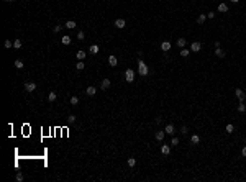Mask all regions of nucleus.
Returning <instances> with one entry per match:
<instances>
[{
	"instance_id": "1",
	"label": "nucleus",
	"mask_w": 246,
	"mask_h": 182,
	"mask_svg": "<svg viewBox=\"0 0 246 182\" xmlns=\"http://www.w3.org/2000/svg\"><path fill=\"white\" fill-rule=\"evenodd\" d=\"M138 72H140L141 77H146V76L149 74V69H148V66L143 62V59H140V61H138Z\"/></svg>"
},
{
	"instance_id": "2",
	"label": "nucleus",
	"mask_w": 246,
	"mask_h": 182,
	"mask_svg": "<svg viewBox=\"0 0 246 182\" xmlns=\"http://www.w3.org/2000/svg\"><path fill=\"white\" fill-rule=\"evenodd\" d=\"M125 79H126L128 84H131L135 80V71L133 69H126V71H125Z\"/></svg>"
},
{
	"instance_id": "3",
	"label": "nucleus",
	"mask_w": 246,
	"mask_h": 182,
	"mask_svg": "<svg viewBox=\"0 0 246 182\" xmlns=\"http://www.w3.org/2000/svg\"><path fill=\"white\" fill-rule=\"evenodd\" d=\"M200 49H202V43H200V41H192V44H190V51H192V52H199Z\"/></svg>"
},
{
	"instance_id": "4",
	"label": "nucleus",
	"mask_w": 246,
	"mask_h": 182,
	"mask_svg": "<svg viewBox=\"0 0 246 182\" xmlns=\"http://www.w3.org/2000/svg\"><path fill=\"white\" fill-rule=\"evenodd\" d=\"M235 95H236L241 102H244V100H246V94H244V90H241V89H236V90H235Z\"/></svg>"
},
{
	"instance_id": "5",
	"label": "nucleus",
	"mask_w": 246,
	"mask_h": 182,
	"mask_svg": "<svg viewBox=\"0 0 246 182\" xmlns=\"http://www.w3.org/2000/svg\"><path fill=\"white\" fill-rule=\"evenodd\" d=\"M100 89H102V90H108L110 89V79H102V82H100Z\"/></svg>"
},
{
	"instance_id": "6",
	"label": "nucleus",
	"mask_w": 246,
	"mask_h": 182,
	"mask_svg": "<svg viewBox=\"0 0 246 182\" xmlns=\"http://www.w3.org/2000/svg\"><path fill=\"white\" fill-rule=\"evenodd\" d=\"M25 90H26V92H34V90H36V84L26 82V84H25Z\"/></svg>"
},
{
	"instance_id": "7",
	"label": "nucleus",
	"mask_w": 246,
	"mask_h": 182,
	"mask_svg": "<svg viewBox=\"0 0 246 182\" xmlns=\"http://www.w3.org/2000/svg\"><path fill=\"white\" fill-rule=\"evenodd\" d=\"M161 153L164 156H169V154H171V146H169V144H162L161 146Z\"/></svg>"
},
{
	"instance_id": "8",
	"label": "nucleus",
	"mask_w": 246,
	"mask_h": 182,
	"mask_svg": "<svg viewBox=\"0 0 246 182\" xmlns=\"http://www.w3.org/2000/svg\"><path fill=\"white\" fill-rule=\"evenodd\" d=\"M125 25H126V22H125L123 18H118V20H115V26L118 28V30H122V28H125Z\"/></svg>"
},
{
	"instance_id": "9",
	"label": "nucleus",
	"mask_w": 246,
	"mask_h": 182,
	"mask_svg": "<svg viewBox=\"0 0 246 182\" xmlns=\"http://www.w3.org/2000/svg\"><path fill=\"white\" fill-rule=\"evenodd\" d=\"M108 64L112 66V67H115V66L118 64V59H117V58H115L113 54H112V56H108Z\"/></svg>"
},
{
	"instance_id": "10",
	"label": "nucleus",
	"mask_w": 246,
	"mask_h": 182,
	"mask_svg": "<svg viewBox=\"0 0 246 182\" xmlns=\"http://www.w3.org/2000/svg\"><path fill=\"white\" fill-rule=\"evenodd\" d=\"M161 49L164 52H167L169 49H171V43H169V41H162V43H161Z\"/></svg>"
},
{
	"instance_id": "11",
	"label": "nucleus",
	"mask_w": 246,
	"mask_h": 182,
	"mask_svg": "<svg viewBox=\"0 0 246 182\" xmlns=\"http://www.w3.org/2000/svg\"><path fill=\"white\" fill-rule=\"evenodd\" d=\"M205 20H207V15H205V13H200V15L197 16V23H199V25H203V23H205Z\"/></svg>"
},
{
	"instance_id": "12",
	"label": "nucleus",
	"mask_w": 246,
	"mask_h": 182,
	"mask_svg": "<svg viewBox=\"0 0 246 182\" xmlns=\"http://www.w3.org/2000/svg\"><path fill=\"white\" fill-rule=\"evenodd\" d=\"M166 133H167V135H174V125L172 123H167L166 125V130H164Z\"/></svg>"
},
{
	"instance_id": "13",
	"label": "nucleus",
	"mask_w": 246,
	"mask_h": 182,
	"mask_svg": "<svg viewBox=\"0 0 246 182\" xmlns=\"http://www.w3.org/2000/svg\"><path fill=\"white\" fill-rule=\"evenodd\" d=\"M85 94L92 97V95H95V94H97V89H95L93 85H90V87H87V90H85Z\"/></svg>"
},
{
	"instance_id": "14",
	"label": "nucleus",
	"mask_w": 246,
	"mask_h": 182,
	"mask_svg": "<svg viewBox=\"0 0 246 182\" xmlns=\"http://www.w3.org/2000/svg\"><path fill=\"white\" fill-rule=\"evenodd\" d=\"M190 143H192V144H199V143H200V136L199 135H192V136H190Z\"/></svg>"
},
{
	"instance_id": "15",
	"label": "nucleus",
	"mask_w": 246,
	"mask_h": 182,
	"mask_svg": "<svg viewBox=\"0 0 246 182\" xmlns=\"http://www.w3.org/2000/svg\"><path fill=\"white\" fill-rule=\"evenodd\" d=\"M85 56H87V54H85V51H77V52H75V58H77L79 61H84Z\"/></svg>"
},
{
	"instance_id": "16",
	"label": "nucleus",
	"mask_w": 246,
	"mask_h": 182,
	"mask_svg": "<svg viewBox=\"0 0 246 182\" xmlns=\"http://www.w3.org/2000/svg\"><path fill=\"white\" fill-rule=\"evenodd\" d=\"M99 51H100V48L97 46V44H92V46L89 48V52H90V54H97Z\"/></svg>"
},
{
	"instance_id": "17",
	"label": "nucleus",
	"mask_w": 246,
	"mask_h": 182,
	"mask_svg": "<svg viewBox=\"0 0 246 182\" xmlns=\"http://www.w3.org/2000/svg\"><path fill=\"white\" fill-rule=\"evenodd\" d=\"M218 12L226 13L228 12V5H226V3H220V5H218Z\"/></svg>"
},
{
	"instance_id": "18",
	"label": "nucleus",
	"mask_w": 246,
	"mask_h": 182,
	"mask_svg": "<svg viewBox=\"0 0 246 182\" xmlns=\"http://www.w3.org/2000/svg\"><path fill=\"white\" fill-rule=\"evenodd\" d=\"M56 99H58V94L56 92H49V94H48V102H54Z\"/></svg>"
},
{
	"instance_id": "19",
	"label": "nucleus",
	"mask_w": 246,
	"mask_h": 182,
	"mask_svg": "<svg viewBox=\"0 0 246 182\" xmlns=\"http://www.w3.org/2000/svg\"><path fill=\"white\" fill-rule=\"evenodd\" d=\"M71 36H69V34H64V36H62V44H66V46H67V44H71Z\"/></svg>"
},
{
	"instance_id": "20",
	"label": "nucleus",
	"mask_w": 246,
	"mask_h": 182,
	"mask_svg": "<svg viewBox=\"0 0 246 182\" xmlns=\"http://www.w3.org/2000/svg\"><path fill=\"white\" fill-rule=\"evenodd\" d=\"M215 56H217V58H225V51L221 49V48H217V49H215Z\"/></svg>"
},
{
	"instance_id": "21",
	"label": "nucleus",
	"mask_w": 246,
	"mask_h": 182,
	"mask_svg": "<svg viewBox=\"0 0 246 182\" xmlns=\"http://www.w3.org/2000/svg\"><path fill=\"white\" fill-rule=\"evenodd\" d=\"M164 135H166V131H156V139L158 141H162V138H164Z\"/></svg>"
},
{
	"instance_id": "22",
	"label": "nucleus",
	"mask_w": 246,
	"mask_h": 182,
	"mask_svg": "<svg viewBox=\"0 0 246 182\" xmlns=\"http://www.w3.org/2000/svg\"><path fill=\"white\" fill-rule=\"evenodd\" d=\"M66 28H67V30H74V28H75V22H74V20H69V22L66 23Z\"/></svg>"
},
{
	"instance_id": "23",
	"label": "nucleus",
	"mask_w": 246,
	"mask_h": 182,
	"mask_svg": "<svg viewBox=\"0 0 246 182\" xmlns=\"http://www.w3.org/2000/svg\"><path fill=\"white\" fill-rule=\"evenodd\" d=\"M238 112H241V113L246 112V105H244V102H241V100H240V103H238Z\"/></svg>"
},
{
	"instance_id": "24",
	"label": "nucleus",
	"mask_w": 246,
	"mask_h": 182,
	"mask_svg": "<svg viewBox=\"0 0 246 182\" xmlns=\"http://www.w3.org/2000/svg\"><path fill=\"white\" fill-rule=\"evenodd\" d=\"M22 46H23V41H22V40H15V41H13V48H16V49H20Z\"/></svg>"
},
{
	"instance_id": "25",
	"label": "nucleus",
	"mask_w": 246,
	"mask_h": 182,
	"mask_svg": "<svg viewBox=\"0 0 246 182\" xmlns=\"http://www.w3.org/2000/svg\"><path fill=\"white\" fill-rule=\"evenodd\" d=\"M128 166L135 167V166H136V159H135V157H128Z\"/></svg>"
},
{
	"instance_id": "26",
	"label": "nucleus",
	"mask_w": 246,
	"mask_h": 182,
	"mask_svg": "<svg viewBox=\"0 0 246 182\" xmlns=\"http://www.w3.org/2000/svg\"><path fill=\"white\" fill-rule=\"evenodd\" d=\"M3 46H5L7 49H10V48L13 46V41H10V40H5V41H3Z\"/></svg>"
},
{
	"instance_id": "27",
	"label": "nucleus",
	"mask_w": 246,
	"mask_h": 182,
	"mask_svg": "<svg viewBox=\"0 0 246 182\" xmlns=\"http://www.w3.org/2000/svg\"><path fill=\"white\" fill-rule=\"evenodd\" d=\"M85 67V64H84V61H79L77 64H75V69H77V71H82V69Z\"/></svg>"
},
{
	"instance_id": "28",
	"label": "nucleus",
	"mask_w": 246,
	"mask_h": 182,
	"mask_svg": "<svg viewBox=\"0 0 246 182\" xmlns=\"http://www.w3.org/2000/svg\"><path fill=\"white\" fill-rule=\"evenodd\" d=\"M189 54H190V49H185V48H182V49H181V56H182V58H187Z\"/></svg>"
},
{
	"instance_id": "29",
	"label": "nucleus",
	"mask_w": 246,
	"mask_h": 182,
	"mask_svg": "<svg viewBox=\"0 0 246 182\" xmlns=\"http://www.w3.org/2000/svg\"><path fill=\"white\" fill-rule=\"evenodd\" d=\"M177 46L179 48H184L185 46V40H184V38H179V40H177Z\"/></svg>"
},
{
	"instance_id": "30",
	"label": "nucleus",
	"mask_w": 246,
	"mask_h": 182,
	"mask_svg": "<svg viewBox=\"0 0 246 182\" xmlns=\"http://www.w3.org/2000/svg\"><path fill=\"white\" fill-rule=\"evenodd\" d=\"M15 67H16V69H23V61L16 59V61H15Z\"/></svg>"
},
{
	"instance_id": "31",
	"label": "nucleus",
	"mask_w": 246,
	"mask_h": 182,
	"mask_svg": "<svg viewBox=\"0 0 246 182\" xmlns=\"http://www.w3.org/2000/svg\"><path fill=\"white\" fill-rule=\"evenodd\" d=\"M225 130H226V133H233V131H235V126H233V125H231V123H228V125H226V128H225Z\"/></svg>"
},
{
	"instance_id": "32",
	"label": "nucleus",
	"mask_w": 246,
	"mask_h": 182,
	"mask_svg": "<svg viewBox=\"0 0 246 182\" xmlns=\"http://www.w3.org/2000/svg\"><path fill=\"white\" fill-rule=\"evenodd\" d=\"M74 121H75V115H69V117H67V123L72 125Z\"/></svg>"
},
{
	"instance_id": "33",
	"label": "nucleus",
	"mask_w": 246,
	"mask_h": 182,
	"mask_svg": "<svg viewBox=\"0 0 246 182\" xmlns=\"http://www.w3.org/2000/svg\"><path fill=\"white\" fill-rule=\"evenodd\" d=\"M84 38H85L84 31H79V33H77V40H79V41H84Z\"/></svg>"
},
{
	"instance_id": "34",
	"label": "nucleus",
	"mask_w": 246,
	"mask_h": 182,
	"mask_svg": "<svg viewBox=\"0 0 246 182\" xmlns=\"http://www.w3.org/2000/svg\"><path fill=\"white\" fill-rule=\"evenodd\" d=\"M77 103H79V99H77V97H75V95L71 97V105H77Z\"/></svg>"
},
{
	"instance_id": "35",
	"label": "nucleus",
	"mask_w": 246,
	"mask_h": 182,
	"mask_svg": "<svg viewBox=\"0 0 246 182\" xmlns=\"http://www.w3.org/2000/svg\"><path fill=\"white\" fill-rule=\"evenodd\" d=\"M171 144H172V146H177V144H179V138H177V136H174V138H172Z\"/></svg>"
},
{
	"instance_id": "36",
	"label": "nucleus",
	"mask_w": 246,
	"mask_h": 182,
	"mask_svg": "<svg viewBox=\"0 0 246 182\" xmlns=\"http://www.w3.org/2000/svg\"><path fill=\"white\" fill-rule=\"evenodd\" d=\"M23 179H25V176H23L22 172H18V174H16V180H20V182H22Z\"/></svg>"
},
{
	"instance_id": "37",
	"label": "nucleus",
	"mask_w": 246,
	"mask_h": 182,
	"mask_svg": "<svg viewBox=\"0 0 246 182\" xmlns=\"http://www.w3.org/2000/svg\"><path fill=\"white\" fill-rule=\"evenodd\" d=\"M53 30H54V33H59V31H61V25H56Z\"/></svg>"
},
{
	"instance_id": "38",
	"label": "nucleus",
	"mask_w": 246,
	"mask_h": 182,
	"mask_svg": "<svg viewBox=\"0 0 246 182\" xmlns=\"http://www.w3.org/2000/svg\"><path fill=\"white\" fill-rule=\"evenodd\" d=\"M213 16H215V13H213V12H209V13H207V18H213Z\"/></svg>"
},
{
	"instance_id": "39",
	"label": "nucleus",
	"mask_w": 246,
	"mask_h": 182,
	"mask_svg": "<svg viewBox=\"0 0 246 182\" xmlns=\"http://www.w3.org/2000/svg\"><path fill=\"white\" fill-rule=\"evenodd\" d=\"M181 133H182V135H187V126H182L181 128Z\"/></svg>"
},
{
	"instance_id": "40",
	"label": "nucleus",
	"mask_w": 246,
	"mask_h": 182,
	"mask_svg": "<svg viewBox=\"0 0 246 182\" xmlns=\"http://www.w3.org/2000/svg\"><path fill=\"white\" fill-rule=\"evenodd\" d=\"M241 154H243V157H246V146H244L243 149H241Z\"/></svg>"
},
{
	"instance_id": "41",
	"label": "nucleus",
	"mask_w": 246,
	"mask_h": 182,
	"mask_svg": "<svg viewBox=\"0 0 246 182\" xmlns=\"http://www.w3.org/2000/svg\"><path fill=\"white\" fill-rule=\"evenodd\" d=\"M230 2H231V3H238V2H240V0H230Z\"/></svg>"
},
{
	"instance_id": "42",
	"label": "nucleus",
	"mask_w": 246,
	"mask_h": 182,
	"mask_svg": "<svg viewBox=\"0 0 246 182\" xmlns=\"http://www.w3.org/2000/svg\"><path fill=\"white\" fill-rule=\"evenodd\" d=\"M5 2H13V0H5Z\"/></svg>"
}]
</instances>
